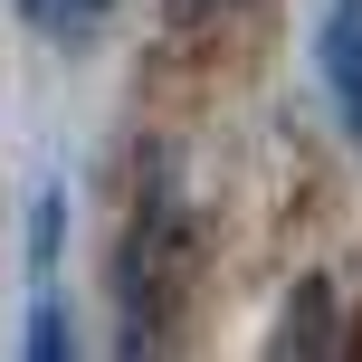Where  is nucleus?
<instances>
[{"label":"nucleus","mask_w":362,"mask_h":362,"mask_svg":"<svg viewBox=\"0 0 362 362\" xmlns=\"http://www.w3.org/2000/svg\"><path fill=\"white\" fill-rule=\"evenodd\" d=\"M315 57H325V86H334V115H344V134L362 144V0H325Z\"/></svg>","instance_id":"nucleus-1"},{"label":"nucleus","mask_w":362,"mask_h":362,"mask_svg":"<svg viewBox=\"0 0 362 362\" xmlns=\"http://www.w3.org/2000/svg\"><path fill=\"white\" fill-rule=\"evenodd\" d=\"M105 10H115V0H19V19H29L38 38H86Z\"/></svg>","instance_id":"nucleus-2"}]
</instances>
